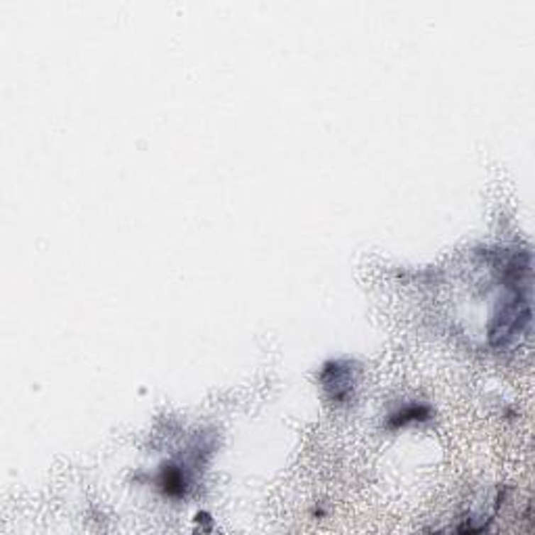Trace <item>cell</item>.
Returning <instances> with one entry per match:
<instances>
[{
    "mask_svg": "<svg viewBox=\"0 0 535 535\" xmlns=\"http://www.w3.org/2000/svg\"><path fill=\"white\" fill-rule=\"evenodd\" d=\"M329 373H331L333 377H331V379H324V382H326L329 389L335 391L333 397L341 399V397H343V391L345 393L351 391V382H353L351 381V370H349V368H341V364H335Z\"/></svg>",
    "mask_w": 535,
    "mask_h": 535,
    "instance_id": "1",
    "label": "cell"
}]
</instances>
